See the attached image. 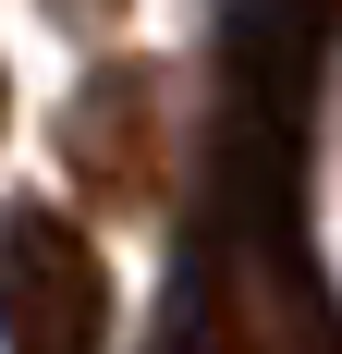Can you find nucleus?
Returning <instances> with one entry per match:
<instances>
[{
    "mask_svg": "<svg viewBox=\"0 0 342 354\" xmlns=\"http://www.w3.org/2000/svg\"><path fill=\"white\" fill-rule=\"evenodd\" d=\"M159 354H233V342H208V306L183 293V306H171V342H159Z\"/></svg>",
    "mask_w": 342,
    "mask_h": 354,
    "instance_id": "7ed1b4c3",
    "label": "nucleus"
},
{
    "mask_svg": "<svg viewBox=\"0 0 342 354\" xmlns=\"http://www.w3.org/2000/svg\"><path fill=\"white\" fill-rule=\"evenodd\" d=\"M0 354H110V269L62 208L0 220Z\"/></svg>",
    "mask_w": 342,
    "mask_h": 354,
    "instance_id": "f257e3e1",
    "label": "nucleus"
},
{
    "mask_svg": "<svg viewBox=\"0 0 342 354\" xmlns=\"http://www.w3.org/2000/svg\"><path fill=\"white\" fill-rule=\"evenodd\" d=\"M147 110H159L147 73H98V86L62 110V147H73V171L98 183V196H135L147 183Z\"/></svg>",
    "mask_w": 342,
    "mask_h": 354,
    "instance_id": "f03ea898",
    "label": "nucleus"
},
{
    "mask_svg": "<svg viewBox=\"0 0 342 354\" xmlns=\"http://www.w3.org/2000/svg\"><path fill=\"white\" fill-rule=\"evenodd\" d=\"M73 12H86V25H98V12H110V0H73Z\"/></svg>",
    "mask_w": 342,
    "mask_h": 354,
    "instance_id": "20e7f679",
    "label": "nucleus"
}]
</instances>
